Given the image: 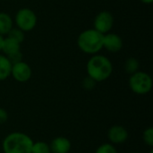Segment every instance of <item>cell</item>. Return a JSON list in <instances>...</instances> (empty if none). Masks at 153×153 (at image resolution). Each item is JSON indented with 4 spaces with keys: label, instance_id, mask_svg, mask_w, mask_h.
I'll list each match as a JSON object with an SVG mask.
<instances>
[{
    "label": "cell",
    "instance_id": "cell-2",
    "mask_svg": "<svg viewBox=\"0 0 153 153\" xmlns=\"http://www.w3.org/2000/svg\"><path fill=\"white\" fill-rule=\"evenodd\" d=\"M86 69L88 76L95 82H100L110 77L113 72V65L108 57L101 55H95L88 61Z\"/></svg>",
    "mask_w": 153,
    "mask_h": 153
},
{
    "label": "cell",
    "instance_id": "cell-5",
    "mask_svg": "<svg viewBox=\"0 0 153 153\" xmlns=\"http://www.w3.org/2000/svg\"><path fill=\"white\" fill-rule=\"evenodd\" d=\"M15 23L17 28L22 30L23 32L30 31L37 24V16L32 10L24 7L16 13Z\"/></svg>",
    "mask_w": 153,
    "mask_h": 153
},
{
    "label": "cell",
    "instance_id": "cell-15",
    "mask_svg": "<svg viewBox=\"0 0 153 153\" xmlns=\"http://www.w3.org/2000/svg\"><path fill=\"white\" fill-rule=\"evenodd\" d=\"M31 153H51L49 144L45 142L33 143L31 147Z\"/></svg>",
    "mask_w": 153,
    "mask_h": 153
},
{
    "label": "cell",
    "instance_id": "cell-20",
    "mask_svg": "<svg viewBox=\"0 0 153 153\" xmlns=\"http://www.w3.org/2000/svg\"><path fill=\"white\" fill-rule=\"evenodd\" d=\"M6 57L8 58V60L10 61V63H11L12 65H13V64L19 63V62L22 61V54L21 51H18V52L13 53V54H12V55H10V56H7Z\"/></svg>",
    "mask_w": 153,
    "mask_h": 153
},
{
    "label": "cell",
    "instance_id": "cell-13",
    "mask_svg": "<svg viewBox=\"0 0 153 153\" xmlns=\"http://www.w3.org/2000/svg\"><path fill=\"white\" fill-rule=\"evenodd\" d=\"M12 64L5 56L0 55V81H4L11 75Z\"/></svg>",
    "mask_w": 153,
    "mask_h": 153
},
{
    "label": "cell",
    "instance_id": "cell-12",
    "mask_svg": "<svg viewBox=\"0 0 153 153\" xmlns=\"http://www.w3.org/2000/svg\"><path fill=\"white\" fill-rule=\"evenodd\" d=\"M13 28V20L11 16L4 12L0 13V35H7Z\"/></svg>",
    "mask_w": 153,
    "mask_h": 153
},
{
    "label": "cell",
    "instance_id": "cell-21",
    "mask_svg": "<svg viewBox=\"0 0 153 153\" xmlns=\"http://www.w3.org/2000/svg\"><path fill=\"white\" fill-rule=\"evenodd\" d=\"M8 119V113L4 108H0V125L4 124Z\"/></svg>",
    "mask_w": 153,
    "mask_h": 153
},
{
    "label": "cell",
    "instance_id": "cell-6",
    "mask_svg": "<svg viewBox=\"0 0 153 153\" xmlns=\"http://www.w3.org/2000/svg\"><path fill=\"white\" fill-rule=\"evenodd\" d=\"M114 24V17L112 13L108 11H101L99 13L93 22V26L96 30L102 34L108 33L113 27Z\"/></svg>",
    "mask_w": 153,
    "mask_h": 153
},
{
    "label": "cell",
    "instance_id": "cell-4",
    "mask_svg": "<svg viewBox=\"0 0 153 153\" xmlns=\"http://www.w3.org/2000/svg\"><path fill=\"white\" fill-rule=\"evenodd\" d=\"M129 87L133 92L138 95H145L152 91V79L150 74L137 71L131 74L128 81Z\"/></svg>",
    "mask_w": 153,
    "mask_h": 153
},
{
    "label": "cell",
    "instance_id": "cell-1",
    "mask_svg": "<svg viewBox=\"0 0 153 153\" xmlns=\"http://www.w3.org/2000/svg\"><path fill=\"white\" fill-rule=\"evenodd\" d=\"M32 139L22 132H13L7 134L2 143L4 153H31Z\"/></svg>",
    "mask_w": 153,
    "mask_h": 153
},
{
    "label": "cell",
    "instance_id": "cell-24",
    "mask_svg": "<svg viewBox=\"0 0 153 153\" xmlns=\"http://www.w3.org/2000/svg\"><path fill=\"white\" fill-rule=\"evenodd\" d=\"M149 153H153V150H151V151H150V152Z\"/></svg>",
    "mask_w": 153,
    "mask_h": 153
},
{
    "label": "cell",
    "instance_id": "cell-22",
    "mask_svg": "<svg viewBox=\"0 0 153 153\" xmlns=\"http://www.w3.org/2000/svg\"><path fill=\"white\" fill-rule=\"evenodd\" d=\"M141 2H143V4H152L153 2V0H140Z\"/></svg>",
    "mask_w": 153,
    "mask_h": 153
},
{
    "label": "cell",
    "instance_id": "cell-23",
    "mask_svg": "<svg viewBox=\"0 0 153 153\" xmlns=\"http://www.w3.org/2000/svg\"><path fill=\"white\" fill-rule=\"evenodd\" d=\"M3 39H4L3 36H2V35H0V51L2 50V44H3Z\"/></svg>",
    "mask_w": 153,
    "mask_h": 153
},
{
    "label": "cell",
    "instance_id": "cell-25",
    "mask_svg": "<svg viewBox=\"0 0 153 153\" xmlns=\"http://www.w3.org/2000/svg\"><path fill=\"white\" fill-rule=\"evenodd\" d=\"M131 153H140V152H131Z\"/></svg>",
    "mask_w": 153,
    "mask_h": 153
},
{
    "label": "cell",
    "instance_id": "cell-3",
    "mask_svg": "<svg viewBox=\"0 0 153 153\" xmlns=\"http://www.w3.org/2000/svg\"><path fill=\"white\" fill-rule=\"evenodd\" d=\"M103 37L104 34L95 29H89L78 36L77 45L82 52L95 55L103 48Z\"/></svg>",
    "mask_w": 153,
    "mask_h": 153
},
{
    "label": "cell",
    "instance_id": "cell-11",
    "mask_svg": "<svg viewBox=\"0 0 153 153\" xmlns=\"http://www.w3.org/2000/svg\"><path fill=\"white\" fill-rule=\"evenodd\" d=\"M1 51H3L6 56H10L13 53L21 51V43H19L15 39L9 38V37L4 38Z\"/></svg>",
    "mask_w": 153,
    "mask_h": 153
},
{
    "label": "cell",
    "instance_id": "cell-9",
    "mask_svg": "<svg viewBox=\"0 0 153 153\" xmlns=\"http://www.w3.org/2000/svg\"><path fill=\"white\" fill-rule=\"evenodd\" d=\"M103 48L112 53L118 52L123 48V40L116 33H106L103 37Z\"/></svg>",
    "mask_w": 153,
    "mask_h": 153
},
{
    "label": "cell",
    "instance_id": "cell-8",
    "mask_svg": "<svg viewBox=\"0 0 153 153\" xmlns=\"http://www.w3.org/2000/svg\"><path fill=\"white\" fill-rule=\"evenodd\" d=\"M128 132L122 126H113L108 131V139L112 144H122L128 139Z\"/></svg>",
    "mask_w": 153,
    "mask_h": 153
},
{
    "label": "cell",
    "instance_id": "cell-16",
    "mask_svg": "<svg viewBox=\"0 0 153 153\" xmlns=\"http://www.w3.org/2000/svg\"><path fill=\"white\" fill-rule=\"evenodd\" d=\"M7 37L15 39L19 43H22L24 40V32L19 28H12L11 30L8 32Z\"/></svg>",
    "mask_w": 153,
    "mask_h": 153
},
{
    "label": "cell",
    "instance_id": "cell-14",
    "mask_svg": "<svg viewBox=\"0 0 153 153\" xmlns=\"http://www.w3.org/2000/svg\"><path fill=\"white\" fill-rule=\"evenodd\" d=\"M139 66H140V64H139V61L136 58L129 57V58H127L126 60L124 68H125L126 72L131 75V74H134V73H136L138 71Z\"/></svg>",
    "mask_w": 153,
    "mask_h": 153
},
{
    "label": "cell",
    "instance_id": "cell-19",
    "mask_svg": "<svg viewBox=\"0 0 153 153\" xmlns=\"http://www.w3.org/2000/svg\"><path fill=\"white\" fill-rule=\"evenodd\" d=\"M96 83L97 82H95L92 78H91L90 76H87L83 79L82 84V87L87 90V91H91L95 88L96 86Z\"/></svg>",
    "mask_w": 153,
    "mask_h": 153
},
{
    "label": "cell",
    "instance_id": "cell-10",
    "mask_svg": "<svg viewBox=\"0 0 153 153\" xmlns=\"http://www.w3.org/2000/svg\"><path fill=\"white\" fill-rule=\"evenodd\" d=\"M49 147L51 153H69L72 143L68 138L58 136L51 141Z\"/></svg>",
    "mask_w": 153,
    "mask_h": 153
},
{
    "label": "cell",
    "instance_id": "cell-17",
    "mask_svg": "<svg viewBox=\"0 0 153 153\" xmlns=\"http://www.w3.org/2000/svg\"><path fill=\"white\" fill-rule=\"evenodd\" d=\"M143 143L149 146V147H152L153 146V128L152 127H149L147 129L144 130V132L143 133Z\"/></svg>",
    "mask_w": 153,
    "mask_h": 153
},
{
    "label": "cell",
    "instance_id": "cell-18",
    "mask_svg": "<svg viewBox=\"0 0 153 153\" xmlns=\"http://www.w3.org/2000/svg\"><path fill=\"white\" fill-rule=\"evenodd\" d=\"M95 153H117V150L112 143H103L97 148Z\"/></svg>",
    "mask_w": 153,
    "mask_h": 153
},
{
    "label": "cell",
    "instance_id": "cell-7",
    "mask_svg": "<svg viewBox=\"0 0 153 153\" xmlns=\"http://www.w3.org/2000/svg\"><path fill=\"white\" fill-rule=\"evenodd\" d=\"M31 74H32L31 68L27 63L21 61L19 63L12 65L11 75L18 82H28L31 78Z\"/></svg>",
    "mask_w": 153,
    "mask_h": 153
}]
</instances>
